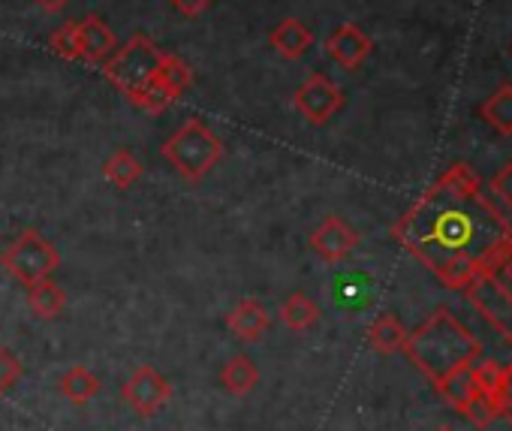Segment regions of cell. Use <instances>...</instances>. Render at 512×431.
Masks as SVG:
<instances>
[{
	"instance_id": "cell-1",
	"label": "cell",
	"mask_w": 512,
	"mask_h": 431,
	"mask_svg": "<svg viewBox=\"0 0 512 431\" xmlns=\"http://www.w3.org/2000/svg\"><path fill=\"white\" fill-rule=\"evenodd\" d=\"M392 239L440 284L464 290L512 245V224L482 193L479 175L467 163H452L395 221Z\"/></svg>"
},
{
	"instance_id": "cell-2",
	"label": "cell",
	"mask_w": 512,
	"mask_h": 431,
	"mask_svg": "<svg viewBox=\"0 0 512 431\" xmlns=\"http://www.w3.org/2000/svg\"><path fill=\"white\" fill-rule=\"evenodd\" d=\"M404 353L437 389L455 371H461L464 365H473L482 356V344L446 308H437L422 326L407 332Z\"/></svg>"
},
{
	"instance_id": "cell-3",
	"label": "cell",
	"mask_w": 512,
	"mask_h": 431,
	"mask_svg": "<svg viewBox=\"0 0 512 431\" xmlns=\"http://www.w3.org/2000/svg\"><path fill=\"white\" fill-rule=\"evenodd\" d=\"M160 151L187 181H199L220 163L223 142L202 121H187L178 133H172L163 142Z\"/></svg>"
},
{
	"instance_id": "cell-4",
	"label": "cell",
	"mask_w": 512,
	"mask_h": 431,
	"mask_svg": "<svg viewBox=\"0 0 512 431\" xmlns=\"http://www.w3.org/2000/svg\"><path fill=\"white\" fill-rule=\"evenodd\" d=\"M166 52L157 49L154 40H148L145 34H136L130 37L121 49H115L109 58H106V79L124 94V97H136L148 82L157 79L160 73V61H163Z\"/></svg>"
},
{
	"instance_id": "cell-5",
	"label": "cell",
	"mask_w": 512,
	"mask_h": 431,
	"mask_svg": "<svg viewBox=\"0 0 512 431\" xmlns=\"http://www.w3.org/2000/svg\"><path fill=\"white\" fill-rule=\"evenodd\" d=\"M0 266H4L19 284L31 287L37 281L52 278V272L61 266V254L43 233L25 230L4 254H0Z\"/></svg>"
},
{
	"instance_id": "cell-6",
	"label": "cell",
	"mask_w": 512,
	"mask_h": 431,
	"mask_svg": "<svg viewBox=\"0 0 512 431\" xmlns=\"http://www.w3.org/2000/svg\"><path fill=\"white\" fill-rule=\"evenodd\" d=\"M461 293H467L470 305L512 344V296L503 290L491 269H482Z\"/></svg>"
},
{
	"instance_id": "cell-7",
	"label": "cell",
	"mask_w": 512,
	"mask_h": 431,
	"mask_svg": "<svg viewBox=\"0 0 512 431\" xmlns=\"http://www.w3.org/2000/svg\"><path fill=\"white\" fill-rule=\"evenodd\" d=\"M293 103H296V109L311 121V124H326V121H332L338 112H341V106H344V91L329 79V76H323V73H314V76H308L302 85H299V91L293 94Z\"/></svg>"
},
{
	"instance_id": "cell-8",
	"label": "cell",
	"mask_w": 512,
	"mask_h": 431,
	"mask_svg": "<svg viewBox=\"0 0 512 431\" xmlns=\"http://www.w3.org/2000/svg\"><path fill=\"white\" fill-rule=\"evenodd\" d=\"M121 398L139 413V416H154L160 407L169 404L172 398V383L151 365H139L130 380L121 386Z\"/></svg>"
},
{
	"instance_id": "cell-9",
	"label": "cell",
	"mask_w": 512,
	"mask_h": 431,
	"mask_svg": "<svg viewBox=\"0 0 512 431\" xmlns=\"http://www.w3.org/2000/svg\"><path fill=\"white\" fill-rule=\"evenodd\" d=\"M311 248L320 260L326 263H344L356 248H359V233L341 221V218H326L314 233H311Z\"/></svg>"
},
{
	"instance_id": "cell-10",
	"label": "cell",
	"mask_w": 512,
	"mask_h": 431,
	"mask_svg": "<svg viewBox=\"0 0 512 431\" xmlns=\"http://www.w3.org/2000/svg\"><path fill=\"white\" fill-rule=\"evenodd\" d=\"M374 43L365 31H359L356 25H341L326 37V52L335 64H341L344 70H359L368 55H371Z\"/></svg>"
},
{
	"instance_id": "cell-11",
	"label": "cell",
	"mask_w": 512,
	"mask_h": 431,
	"mask_svg": "<svg viewBox=\"0 0 512 431\" xmlns=\"http://www.w3.org/2000/svg\"><path fill=\"white\" fill-rule=\"evenodd\" d=\"M272 326V314L260 299H241L229 314H226V329L238 341H260Z\"/></svg>"
},
{
	"instance_id": "cell-12",
	"label": "cell",
	"mask_w": 512,
	"mask_h": 431,
	"mask_svg": "<svg viewBox=\"0 0 512 431\" xmlns=\"http://www.w3.org/2000/svg\"><path fill=\"white\" fill-rule=\"evenodd\" d=\"M115 52V34L100 16H85L79 22V55L88 64H100Z\"/></svg>"
},
{
	"instance_id": "cell-13",
	"label": "cell",
	"mask_w": 512,
	"mask_h": 431,
	"mask_svg": "<svg viewBox=\"0 0 512 431\" xmlns=\"http://www.w3.org/2000/svg\"><path fill=\"white\" fill-rule=\"evenodd\" d=\"M272 46L287 58V61H299L308 55V49L314 46V34L308 31L305 22L299 19H284L275 31H272Z\"/></svg>"
},
{
	"instance_id": "cell-14",
	"label": "cell",
	"mask_w": 512,
	"mask_h": 431,
	"mask_svg": "<svg viewBox=\"0 0 512 431\" xmlns=\"http://www.w3.org/2000/svg\"><path fill=\"white\" fill-rule=\"evenodd\" d=\"M479 115H482V121H485L494 133L512 136V85H509V82L497 85V88L485 97V103L479 106Z\"/></svg>"
},
{
	"instance_id": "cell-15",
	"label": "cell",
	"mask_w": 512,
	"mask_h": 431,
	"mask_svg": "<svg viewBox=\"0 0 512 431\" xmlns=\"http://www.w3.org/2000/svg\"><path fill=\"white\" fill-rule=\"evenodd\" d=\"M220 383L229 395H247L260 383V368L250 356H232L220 371Z\"/></svg>"
},
{
	"instance_id": "cell-16",
	"label": "cell",
	"mask_w": 512,
	"mask_h": 431,
	"mask_svg": "<svg viewBox=\"0 0 512 431\" xmlns=\"http://www.w3.org/2000/svg\"><path fill=\"white\" fill-rule=\"evenodd\" d=\"M28 305L40 320H55V317H61L64 305H67V293L52 278H46V281H37L28 287Z\"/></svg>"
},
{
	"instance_id": "cell-17",
	"label": "cell",
	"mask_w": 512,
	"mask_h": 431,
	"mask_svg": "<svg viewBox=\"0 0 512 431\" xmlns=\"http://www.w3.org/2000/svg\"><path fill=\"white\" fill-rule=\"evenodd\" d=\"M58 389H61V395H64L67 401H73V404H88V401L100 392V377H97L91 368H85V365H73V368H67V371L61 374Z\"/></svg>"
},
{
	"instance_id": "cell-18",
	"label": "cell",
	"mask_w": 512,
	"mask_h": 431,
	"mask_svg": "<svg viewBox=\"0 0 512 431\" xmlns=\"http://www.w3.org/2000/svg\"><path fill=\"white\" fill-rule=\"evenodd\" d=\"M368 341H371V347H374L377 353L392 356V353L404 350V344H407V329L401 326L398 317L380 314V317L371 323V329H368Z\"/></svg>"
},
{
	"instance_id": "cell-19",
	"label": "cell",
	"mask_w": 512,
	"mask_h": 431,
	"mask_svg": "<svg viewBox=\"0 0 512 431\" xmlns=\"http://www.w3.org/2000/svg\"><path fill=\"white\" fill-rule=\"evenodd\" d=\"M278 314H281L284 326H290L293 332H308V329H314V326H317V320H320V308H317V302H314L311 296H305V293H293V296H287Z\"/></svg>"
},
{
	"instance_id": "cell-20",
	"label": "cell",
	"mask_w": 512,
	"mask_h": 431,
	"mask_svg": "<svg viewBox=\"0 0 512 431\" xmlns=\"http://www.w3.org/2000/svg\"><path fill=\"white\" fill-rule=\"evenodd\" d=\"M437 392L458 410V413H464L467 410V404L482 392L479 389V383H476V374H473V365H464L461 371H455L443 386H437Z\"/></svg>"
},
{
	"instance_id": "cell-21",
	"label": "cell",
	"mask_w": 512,
	"mask_h": 431,
	"mask_svg": "<svg viewBox=\"0 0 512 431\" xmlns=\"http://www.w3.org/2000/svg\"><path fill=\"white\" fill-rule=\"evenodd\" d=\"M103 175H106V181H109V184H115V187L127 190V187H133V184L139 181V175H142V163H139V157H136L133 151L118 148V151L106 160Z\"/></svg>"
},
{
	"instance_id": "cell-22",
	"label": "cell",
	"mask_w": 512,
	"mask_h": 431,
	"mask_svg": "<svg viewBox=\"0 0 512 431\" xmlns=\"http://www.w3.org/2000/svg\"><path fill=\"white\" fill-rule=\"evenodd\" d=\"M175 100H178V97H175V94H172L160 79L148 82V85L133 97V103H136L139 109H145L148 115H160V112H166Z\"/></svg>"
},
{
	"instance_id": "cell-23",
	"label": "cell",
	"mask_w": 512,
	"mask_h": 431,
	"mask_svg": "<svg viewBox=\"0 0 512 431\" xmlns=\"http://www.w3.org/2000/svg\"><path fill=\"white\" fill-rule=\"evenodd\" d=\"M157 79H160V82H163L175 97H178V94L193 82V73H190V67H187L181 58H175V55H163Z\"/></svg>"
},
{
	"instance_id": "cell-24",
	"label": "cell",
	"mask_w": 512,
	"mask_h": 431,
	"mask_svg": "<svg viewBox=\"0 0 512 431\" xmlns=\"http://www.w3.org/2000/svg\"><path fill=\"white\" fill-rule=\"evenodd\" d=\"M49 46H52L61 58H67V61H82V55H79V22L61 25V28L52 34Z\"/></svg>"
},
{
	"instance_id": "cell-25",
	"label": "cell",
	"mask_w": 512,
	"mask_h": 431,
	"mask_svg": "<svg viewBox=\"0 0 512 431\" xmlns=\"http://www.w3.org/2000/svg\"><path fill=\"white\" fill-rule=\"evenodd\" d=\"M494 407L512 425V365H503V374H500V383L494 392Z\"/></svg>"
},
{
	"instance_id": "cell-26",
	"label": "cell",
	"mask_w": 512,
	"mask_h": 431,
	"mask_svg": "<svg viewBox=\"0 0 512 431\" xmlns=\"http://www.w3.org/2000/svg\"><path fill=\"white\" fill-rule=\"evenodd\" d=\"M19 377H22V362H19L4 344H0V398L7 395V389H10Z\"/></svg>"
},
{
	"instance_id": "cell-27",
	"label": "cell",
	"mask_w": 512,
	"mask_h": 431,
	"mask_svg": "<svg viewBox=\"0 0 512 431\" xmlns=\"http://www.w3.org/2000/svg\"><path fill=\"white\" fill-rule=\"evenodd\" d=\"M488 187H491V193H494L506 208H512V163H506L503 169H497V175L488 181Z\"/></svg>"
},
{
	"instance_id": "cell-28",
	"label": "cell",
	"mask_w": 512,
	"mask_h": 431,
	"mask_svg": "<svg viewBox=\"0 0 512 431\" xmlns=\"http://www.w3.org/2000/svg\"><path fill=\"white\" fill-rule=\"evenodd\" d=\"M491 272L497 275V281L503 284V290H506V293L512 296V245H509V248L503 251V257H500V260L494 263V269H491Z\"/></svg>"
},
{
	"instance_id": "cell-29",
	"label": "cell",
	"mask_w": 512,
	"mask_h": 431,
	"mask_svg": "<svg viewBox=\"0 0 512 431\" xmlns=\"http://www.w3.org/2000/svg\"><path fill=\"white\" fill-rule=\"evenodd\" d=\"M172 4L184 13V16H199V13H205L214 0H172Z\"/></svg>"
},
{
	"instance_id": "cell-30",
	"label": "cell",
	"mask_w": 512,
	"mask_h": 431,
	"mask_svg": "<svg viewBox=\"0 0 512 431\" xmlns=\"http://www.w3.org/2000/svg\"><path fill=\"white\" fill-rule=\"evenodd\" d=\"M67 4H70V0H37V7H43L46 13H61Z\"/></svg>"
},
{
	"instance_id": "cell-31",
	"label": "cell",
	"mask_w": 512,
	"mask_h": 431,
	"mask_svg": "<svg viewBox=\"0 0 512 431\" xmlns=\"http://www.w3.org/2000/svg\"><path fill=\"white\" fill-rule=\"evenodd\" d=\"M437 431H452V428H437Z\"/></svg>"
}]
</instances>
